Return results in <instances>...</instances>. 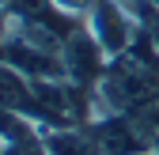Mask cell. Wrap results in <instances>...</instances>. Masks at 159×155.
I'll return each mask as SVG.
<instances>
[{"mask_svg": "<svg viewBox=\"0 0 159 155\" xmlns=\"http://www.w3.org/2000/svg\"><path fill=\"white\" fill-rule=\"evenodd\" d=\"M84 23H87L91 38L102 46V53L110 61L129 53V46L136 42V34H140V19L133 15V8L125 0H95L87 8V15H84Z\"/></svg>", "mask_w": 159, "mask_h": 155, "instance_id": "6da1fadb", "label": "cell"}, {"mask_svg": "<svg viewBox=\"0 0 159 155\" xmlns=\"http://www.w3.org/2000/svg\"><path fill=\"white\" fill-rule=\"evenodd\" d=\"M91 132V140L98 144V155H140V151H152L140 136L133 117L125 113H98L84 125Z\"/></svg>", "mask_w": 159, "mask_h": 155, "instance_id": "7a4b0ae2", "label": "cell"}, {"mask_svg": "<svg viewBox=\"0 0 159 155\" xmlns=\"http://www.w3.org/2000/svg\"><path fill=\"white\" fill-rule=\"evenodd\" d=\"M0 106L30 117L34 125H42V102H38L34 80L27 72H19L15 64H8L4 57H0Z\"/></svg>", "mask_w": 159, "mask_h": 155, "instance_id": "3957f363", "label": "cell"}, {"mask_svg": "<svg viewBox=\"0 0 159 155\" xmlns=\"http://www.w3.org/2000/svg\"><path fill=\"white\" fill-rule=\"evenodd\" d=\"M42 144L49 155H98V144L84 125H65V129H42Z\"/></svg>", "mask_w": 159, "mask_h": 155, "instance_id": "277c9868", "label": "cell"}, {"mask_svg": "<svg viewBox=\"0 0 159 155\" xmlns=\"http://www.w3.org/2000/svg\"><path fill=\"white\" fill-rule=\"evenodd\" d=\"M8 38H11V15H8V8H0V53H4Z\"/></svg>", "mask_w": 159, "mask_h": 155, "instance_id": "5b68a950", "label": "cell"}, {"mask_svg": "<svg viewBox=\"0 0 159 155\" xmlns=\"http://www.w3.org/2000/svg\"><path fill=\"white\" fill-rule=\"evenodd\" d=\"M140 155H159V151H140Z\"/></svg>", "mask_w": 159, "mask_h": 155, "instance_id": "8992f818", "label": "cell"}]
</instances>
